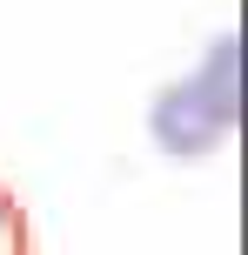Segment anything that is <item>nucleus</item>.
Returning <instances> with one entry per match:
<instances>
[{"label": "nucleus", "mask_w": 248, "mask_h": 255, "mask_svg": "<svg viewBox=\"0 0 248 255\" xmlns=\"http://www.w3.org/2000/svg\"><path fill=\"white\" fill-rule=\"evenodd\" d=\"M228 128H235V34L208 54L195 81L155 101V141L174 154H208L215 141H228Z\"/></svg>", "instance_id": "obj_1"}, {"label": "nucleus", "mask_w": 248, "mask_h": 255, "mask_svg": "<svg viewBox=\"0 0 248 255\" xmlns=\"http://www.w3.org/2000/svg\"><path fill=\"white\" fill-rule=\"evenodd\" d=\"M0 255H34V222L7 181H0Z\"/></svg>", "instance_id": "obj_2"}]
</instances>
